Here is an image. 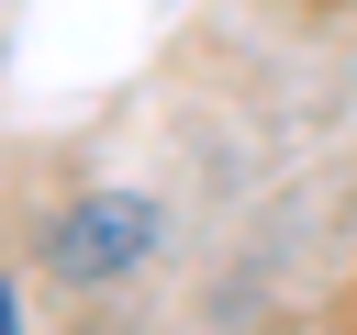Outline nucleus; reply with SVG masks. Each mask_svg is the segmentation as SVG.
<instances>
[{
    "instance_id": "f257e3e1",
    "label": "nucleus",
    "mask_w": 357,
    "mask_h": 335,
    "mask_svg": "<svg viewBox=\"0 0 357 335\" xmlns=\"http://www.w3.org/2000/svg\"><path fill=\"white\" fill-rule=\"evenodd\" d=\"M145 246H156V212H145V190H78V201L45 223V268H56L67 290H100V279L145 268Z\"/></svg>"
},
{
    "instance_id": "f03ea898",
    "label": "nucleus",
    "mask_w": 357,
    "mask_h": 335,
    "mask_svg": "<svg viewBox=\"0 0 357 335\" xmlns=\"http://www.w3.org/2000/svg\"><path fill=\"white\" fill-rule=\"evenodd\" d=\"M11 324H22V302H11V279H0V335H11Z\"/></svg>"
}]
</instances>
